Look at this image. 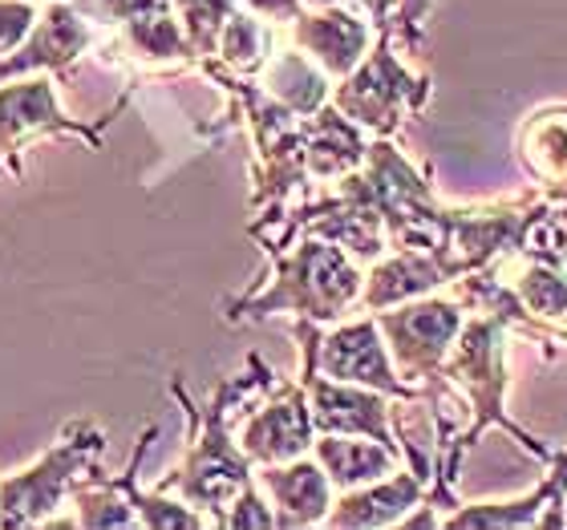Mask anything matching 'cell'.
I'll return each instance as SVG.
<instances>
[{"instance_id":"obj_1","label":"cell","mask_w":567,"mask_h":530,"mask_svg":"<svg viewBox=\"0 0 567 530\" xmlns=\"http://www.w3.org/2000/svg\"><path fill=\"white\" fill-rule=\"evenodd\" d=\"M251 365H256V377L224 381L203 409L190 405L183 385L175 381V397L183 401V409H187V417H190V446H187V461L175 470V478L158 482V490H163V495L178 490L183 502H190L195 510H207L215 527H224L227 510L236 507L239 495L256 482V474H251L256 461L244 454L239 441H231V429H227V409H236L239 397H248L251 385H260V381L268 377V368H264L260 356H251Z\"/></svg>"},{"instance_id":"obj_2","label":"cell","mask_w":567,"mask_h":530,"mask_svg":"<svg viewBox=\"0 0 567 530\" xmlns=\"http://www.w3.org/2000/svg\"><path fill=\"white\" fill-rule=\"evenodd\" d=\"M276 260V283L268 292H248L227 304V320L268 316V312H296L305 320H337L361 295L365 276L349 260V251L332 239L308 236L292 256L268 251Z\"/></svg>"},{"instance_id":"obj_3","label":"cell","mask_w":567,"mask_h":530,"mask_svg":"<svg viewBox=\"0 0 567 530\" xmlns=\"http://www.w3.org/2000/svg\"><path fill=\"white\" fill-rule=\"evenodd\" d=\"M296 336H300V353H305L308 361L317 365V373H324V377L349 381V385H365V389H378V393H385V397H402V401L430 397V393L410 385V381L398 373L378 320L341 324V329H332L329 336H320L317 320L300 316Z\"/></svg>"},{"instance_id":"obj_4","label":"cell","mask_w":567,"mask_h":530,"mask_svg":"<svg viewBox=\"0 0 567 530\" xmlns=\"http://www.w3.org/2000/svg\"><path fill=\"white\" fill-rule=\"evenodd\" d=\"M97 449H102V429L90 422H73L37 466L0 482V527L21 530L45 522L61 507V498L73 495L82 474L94 470Z\"/></svg>"},{"instance_id":"obj_5","label":"cell","mask_w":567,"mask_h":530,"mask_svg":"<svg viewBox=\"0 0 567 530\" xmlns=\"http://www.w3.org/2000/svg\"><path fill=\"white\" fill-rule=\"evenodd\" d=\"M390 41V29H378V49L344 77V85L332 97V106L341 110L344 118H353L361 131L373 134H393V126L410 110H422L425 94H430V82L410 77V70L393 58Z\"/></svg>"},{"instance_id":"obj_6","label":"cell","mask_w":567,"mask_h":530,"mask_svg":"<svg viewBox=\"0 0 567 530\" xmlns=\"http://www.w3.org/2000/svg\"><path fill=\"white\" fill-rule=\"evenodd\" d=\"M378 324L385 332V344L393 353V365L405 381H434L446 368V356L454 353L466 320L462 304L437 300V295H417L402 308L378 312Z\"/></svg>"},{"instance_id":"obj_7","label":"cell","mask_w":567,"mask_h":530,"mask_svg":"<svg viewBox=\"0 0 567 530\" xmlns=\"http://www.w3.org/2000/svg\"><path fill=\"white\" fill-rule=\"evenodd\" d=\"M41 134H78L90 146H102V134L97 126H85V122H73L70 114H61L58 94H53V82L49 77H29L21 85H9L0 90V170H9L12 178H21V150L24 142L41 138Z\"/></svg>"},{"instance_id":"obj_8","label":"cell","mask_w":567,"mask_h":530,"mask_svg":"<svg viewBox=\"0 0 567 530\" xmlns=\"http://www.w3.org/2000/svg\"><path fill=\"white\" fill-rule=\"evenodd\" d=\"M300 385L308 389L317 434H361L402 449V441H393V409L385 393L324 377V373H317V365L308 356L305 365H300Z\"/></svg>"},{"instance_id":"obj_9","label":"cell","mask_w":567,"mask_h":530,"mask_svg":"<svg viewBox=\"0 0 567 530\" xmlns=\"http://www.w3.org/2000/svg\"><path fill=\"white\" fill-rule=\"evenodd\" d=\"M312 441H317V425H312V405H308V389L300 381L280 385L276 397L256 405L239 429V446L256 466L305 458Z\"/></svg>"},{"instance_id":"obj_10","label":"cell","mask_w":567,"mask_h":530,"mask_svg":"<svg viewBox=\"0 0 567 530\" xmlns=\"http://www.w3.org/2000/svg\"><path fill=\"white\" fill-rule=\"evenodd\" d=\"M94 41L90 17L73 0H53V9L41 17L33 33L24 37L21 49H12L9 58H0V82L21 77V73H58L73 58H82Z\"/></svg>"},{"instance_id":"obj_11","label":"cell","mask_w":567,"mask_h":530,"mask_svg":"<svg viewBox=\"0 0 567 530\" xmlns=\"http://www.w3.org/2000/svg\"><path fill=\"white\" fill-rule=\"evenodd\" d=\"M264 498L276 515V527H320L332 510V478L312 458L276 461L256 474Z\"/></svg>"},{"instance_id":"obj_12","label":"cell","mask_w":567,"mask_h":530,"mask_svg":"<svg viewBox=\"0 0 567 530\" xmlns=\"http://www.w3.org/2000/svg\"><path fill=\"white\" fill-rule=\"evenodd\" d=\"M567 454L556 458V470L535 486L532 495L511 502H471L454 507L442 527H564L567 515Z\"/></svg>"},{"instance_id":"obj_13","label":"cell","mask_w":567,"mask_h":530,"mask_svg":"<svg viewBox=\"0 0 567 530\" xmlns=\"http://www.w3.org/2000/svg\"><path fill=\"white\" fill-rule=\"evenodd\" d=\"M292 37L296 45L332 77H349L369 58V24L353 12H344L341 4L300 12L292 21Z\"/></svg>"},{"instance_id":"obj_14","label":"cell","mask_w":567,"mask_h":530,"mask_svg":"<svg viewBox=\"0 0 567 530\" xmlns=\"http://www.w3.org/2000/svg\"><path fill=\"white\" fill-rule=\"evenodd\" d=\"M425 495H430V486L414 470H393L390 478L344 490L341 502H332L324 527H393V522L410 519V510L425 502Z\"/></svg>"},{"instance_id":"obj_15","label":"cell","mask_w":567,"mask_h":530,"mask_svg":"<svg viewBox=\"0 0 567 530\" xmlns=\"http://www.w3.org/2000/svg\"><path fill=\"white\" fill-rule=\"evenodd\" d=\"M312 458L324 466L337 490H357V486H369L378 478H390L398 470V461H405V454L390 441H378V437L320 434L312 441Z\"/></svg>"},{"instance_id":"obj_16","label":"cell","mask_w":567,"mask_h":530,"mask_svg":"<svg viewBox=\"0 0 567 530\" xmlns=\"http://www.w3.org/2000/svg\"><path fill=\"white\" fill-rule=\"evenodd\" d=\"M264 90L288 110H296L300 118L320 114L329 102L324 70H317L305 53H276V58L264 61Z\"/></svg>"},{"instance_id":"obj_17","label":"cell","mask_w":567,"mask_h":530,"mask_svg":"<svg viewBox=\"0 0 567 530\" xmlns=\"http://www.w3.org/2000/svg\"><path fill=\"white\" fill-rule=\"evenodd\" d=\"M535 134V126H527ZM527 154V166L532 175L539 178H564L567 175V114L559 110L556 118L551 114H539V134H535L532 150Z\"/></svg>"},{"instance_id":"obj_18","label":"cell","mask_w":567,"mask_h":530,"mask_svg":"<svg viewBox=\"0 0 567 530\" xmlns=\"http://www.w3.org/2000/svg\"><path fill=\"white\" fill-rule=\"evenodd\" d=\"M37 29V9L24 0H0V58L24 45V37Z\"/></svg>"},{"instance_id":"obj_19","label":"cell","mask_w":567,"mask_h":530,"mask_svg":"<svg viewBox=\"0 0 567 530\" xmlns=\"http://www.w3.org/2000/svg\"><path fill=\"white\" fill-rule=\"evenodd\" d=\"M244 4L268 21H296L305 12V0H244Z\"/></svg>"}]
</instances>
